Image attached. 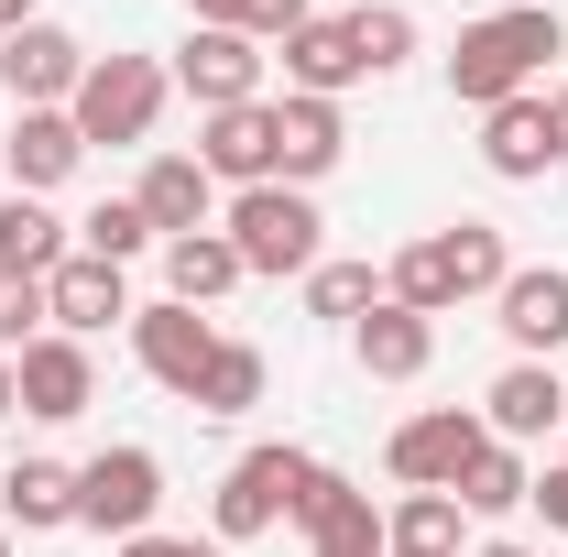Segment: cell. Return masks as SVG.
I'll return each mask as SVG.
<instances>
[{"label":"cell","instance_id":"obj_1","mask_svg":"<svg viewBox=\"0 0 568 557\" xmlns=\"http://www.w3.org/2000/svg\"><path fill=\"white\" fill-rule=\"evenodd\" d=\"M558 11L547 0H514V11H481L459 44H448V99H470V110H503V99H525L536 67L558 55Z\"/></svg>","mask_w":568,"mask_h":557},{"label":"cell","instance_id":"obj_2","mask_svg":"<svg viewBox=\"0 0 568 557\" xmlns=\"http://www.w3.org/2000/svg\"><path fill=\"white\" fill-rule=\"evenodd\" d=\"M503 230L493 219H448V230H426V241H405L394 252V274H383V295L394 306H416V317H448V306H470V295H503Z\"/></svg>","mask_w":568,"mask_h":557},{"label":"cell","instance_id":"obj_3","mask_svg":"<svg viewBox=\"0 0 568 557\" xmlns=\"http://www.w3.org/2000/svg\"><path fill=\"white\" fill-rule=\"evenodd\" d=\"M328 219L306 186H241L230 198V252H241V274H317L328 263V241H317Z\"/></svg>","mask_w":568,"mask_h":557},{"label":"cell","instance_id":"obj_4","mask_svg":"<svg viewBox=\"0 0 568 557\" xmlns=\"http://www.w3.org/2000/svg\"><path fill=\"white\" fill-rule=\"evenodd\" d=\"M164 88H175V77L153 67V55H88V77H77V99H67V121H77V142H153Z\"/></svg>","mask_w":568,"mask_h":557},{"label":"cell","instance_id":"obj_5","mask_svg":"<svg viewBox=\"0 0 568 557\" xmlns=\"http://www.w3.org/2000/svg\"><path fill=\"white\" fill-rule=\"evenodd\" d=\"M295 492H306V448H241V459L219 470L209 536H219V547H252V536H274L284 514H295Z\"/></svg>","mask_w":568,"mask_h":557},{"label":"cell","instance_id":"obj_6","mask_svg":"<svg viewBox=\"0 0 568 557\" xmlns=\"http://www.w3.org/2000/svg\"><path fill=\"white\" fill-rule=\"evenodd\" d=\"M493 448V426L470 416V405H437V416H405L394 426V448H383V470L405 492H459V470Z\"/></svg>","mask_w":568,"mask_h":557},{"label":"cell","instance_id":"obj_7","mask_svg":"<svg viewBox=\"0 0 568 557\" xmlns=\"http://www.w3.org/2000/svg\"><path fill=\"white\" fill-rule=\"evenodd\" d=\"M153 503H164V459L153 448H99L77 470V525H99V536H153Z\"/></svg>","mask_w":568,"mask_h":557},{"label":"cell","instance_id":"obj_8","mask_svg":"<svg viewBox=\"0 0 568 557\" xmlns=\"http://www.w3.org/2000/svg\"><path fill=\"white\" fill-rule=\"evenodd\" d=\"M175 88L197 99V110H241V99H263V44L241 33V22H197L186 44H175Z\"/></svg>","mask_w":568,"mask_h":557},{"label":"cell","instance_id":"obj_9","mask_svg":"<svg viewBox=\"0 0 568 557\" xmlns=\"http://www.w3.org/2000/svg\"><path fill=\"white\" fill-rule=\"evenodd\" d=\"M77 77H88V44H77L67 22H22V33H0V88H11V110H67Z\"/></svg>","mask_w":568,"mask_h":557},{"label":"cell","instance_id":"obj_10","mask_svg":"<svg viewBox=\"0 0 568 557\" xmlns=\"http://www.w3.org/2000/svg\"><path fill=\"white\" fill-rule=\"evenodd\" d=\"M132 361L164 383V394L197 405V383H209V361H219V328L197 317V306H175V295H164V306H132Z\"/></svg>","mask_w":568,"mask_h":557},{"label":"cell","instance_id":"obj_11","mask_svg":"<svg viewBox=\"0 0 568 557\" xmlns=\"http://www.w3.org/2000/svg\"><path fill=\"white\" fill-rule=\"evenodd\" d=\"M295 525H306V557H394V547H383V514H372V492H351L328 459H306Z\"/></svg>","mask_w":568,"mask_h":557},{"label":"cell","instance_id":"obj_12","mask_svg":"<svg viewBox=\"0 0 568 557\" xmlns=\"http://www.w3.org/2000/svg\"><path fill=\"white\" fill-rule=\"evenodd\" d=\"M11 383H22V416L67 426L99 405V361H88V340H67V328H44L33 350H11Z\"/></svg>","mask_w":568,"mask_h":557},{"label":"cell","instance_id":"obj_13","mask_svg":"<svg viewBox=\"0 0 568 557\" xmlns=\"http://www.w3.org/2000/svg\"><path fill=\"white\" fill-rule=\"evenodd\" d=\"M481 164H493L503 186H536L547 164H568V142H558V110L525 88V99H503V110H481Z\"/></svg>","mask_w":568,"mask_h":557},{"label":"cell","instance_id":"obj_14","mask_svg":"<svg viewBox=\"0 0 568 557\" xmlns=\"http://www.w3.org/2000/svg\"><path fill=\"white\" fill-rule=\"evenodd\" d=\"M44 317H55L67 340L132 328V284H121V263H99V252H67V263L44 274Z\"/></svg>","mask_w":568,"mask_h":557},{"label":"cell","instance_id":"obj_15","mask_svg":"<svg viewBox=\"0 0 568 557\" xmlns=\"http://www.w3.org/2000/svg\"><path fill=\"white\" fill-rule=\"evenodd\" d=\"M197 164H209V186H274V99L209 110L197 121Z\"/></svg>","mask_w":568,"mask_h":557},{"label":"cell","instance_id":"obj_16","mask_svg":"<svg viewBox=\"0 0 568 557\" xmlns=\"http://www.w3.org/2000/svg\"><path fill=\"white\" fill-rule=\"evenodd\" d=\"M351 153V121H339V99H274V186H317L328 164Z\"/></svg>","mask_w":568,"mask_h":557},{"label":"cell","instance_id":"obj_17","mask_svg":"<svg viewBox=\"0 0 568 557\" xmlns=\"http://www.w3.org/2000/svg\"><path fill=\"white\" fill-rule=\"evenodd\" d=\"M493 317H503V340L525 350V361H558V350H568V274H558V263H525V274H503Z\"/></svg>","mask_w":568,"mask_h":557},{"label":"cell","instance_id":"obj_18","mask_svg":"<svg viewBox=\"0 0 568 557\" xmlns=\"http://www.w3.org/2000/svg\"><path fill=\"white\" fill-rule=\"evenodd\" d=\"M558 416H568V383H558V361H514V372H493V394H481V426H493L503 448L547 437Z\"/></svg>","mask_w":568,"mask_h":557},{"label":"cell","instance_id":"obj_19","mask_svg":"<svg viewBox=\"0 0 568 557\" xmlns=\"http://www.w3.org/2000/svg\"><path fill=\"white\" fill-rule=\"evenodd\" d=\"M132 209L153 219V241H186V230H209L219 186H209V164H197V153H153V164H142V186H132Z\"/></svg>","mask_w":568,"mask_h":557},{"label":"cell","instance_id":"obj_20","mask_svg":"<svg viewBox=\"0 0 568 557\" xmlns=\"http://www.w3.org/2000/svg\"><path fill=\"white\" fill-rule=\"evenodd\" d=\"M0 164H11V198H44V186H67L77 164H88V142H77L67 110H22L11 142H0Z\"/></svg>","mask_w":568,"mask_h":557},{"label":"cell","instance_id":"obj_21","mask_svg":"<svg viewBox=\"0 0 568 557\" xmlns=\"http://www.w3.org/2000/svg\"><path fill=\"white\" fill-rule=\"evenodd\" d=\"M361 44H351V11H317L306 33H284V88L295 99H339V88H361Z\"/></svg>","mask_w":568,"mask_h":557},{"label":"cell","instance_id":"obj_22","mask_svg":"<svg viewBox=\"0 0 568 557\" xmlns=\"http://www.w3.org/2000/svg\"><path fill=\"white\" fill-rule=\"evenodd\" d=\"M351 361L372 372V383H416L426 361H437V317H416V306H394V295H383V306L351 328Z\"/></svg>","mask_w":568,"mask_h":557},{"label":"cell","instance_id":"obj_23","mask_svg":"<svg viewBox=\"0 0 568 557\" xmlns=\"http://www.w3.org/2000/svg\"><path fill=\"white\" fill-rule=\"evenodd\" d=\"M0 514H11L22 536L77 525V470H67V459H22V470H0Z\"/></svg>","mask_w":568,"mask_h":557},{"label":"cell","instance_id":"obj_24","mask_svg":"<svg viewBox=\"0 0 568 557\" xmlns=\"http://www.w3.org/2000/svg\"><path fill=\"white\" fill-rule=\"evenodd\" d=\"M164 284H175V306H219V295L241 284L230 230H186V241H164Z\"/></svg>","mask_w":568,"mask_h":557},{"label":"cell","instance_id":"obj_25","mask_svg":"<svg viewBox=\"0 0 568 557\" xmlns=\"http://www.w3.org/2000/svg\"><path fill=\"white\" fill-rule=\"evenodd\" d=\"M67 263V219L44 198H0V274H55Z\"/></svg>","mask_w":568,"mask_h":557},{"label":"cell","instance_id":"obj_26","mask_svg":"<svg viewBox=\"0 0 568 557\" xmlns=\"http://www.w3.org/2000/svg\"><path fill=\"white\" fill-rule=\"evenodd\" d=\"M383 547L394 557H459V492H405L383 514Z\"/></svg>","mask_w":568,"mask_h":557},{"label":"cell","instance_id":"obj_27","mask_svg":"<svg viewBox=\"0 0 568 557\" xmlns=\"http://www.w3.org/2000/svg\"><path fill=\"white\" fill-rule=\"evenodd\" d=\"M274 394V361L252 340H219V361H209V383H197V416H252Z\"/></svg>","mask_w":568,"mask_h":557},{"label":"cell","instance_id":"obj_28","mask_svg":"<svg viewBox=\"0 0 568 557\" xmlns=\"http://www.w3.org/2000/svg\"><path fill=\"white\" fill-rule=\"evenodd\" d=\"M525 492H536V470H525V448H481V459H470V470H459V514H514V503H525Z\"/></svg>","mask_w":568,"mask_h":557},{"label":"cell","instance_id":"obj_29","mask_svg":"<svg viewBox=\"0 0 568 557\" xmlns=\"http://www.w3.org/2000/svg\"><path fill=\"white\" fill-rule=\"evenodd\" d=\"M372 306H383V274H372V263H317V274H306V317H339V328H361Z\"/></svg>","mask_w":568,"mask_h":557},{"label":"cell","instance_id":"obj_30","mask_svg":"<svg viewBox=\"0 0 568 557\" xmlns=\"http://www.w3.org/2000/svg\"><path fill=\"white\" fill-rule=\"evenodd\" d=\"M351 44H361V67H372V77H394L405 55H416V11H405V0H361V11H351Z\"/></svg>","mask_w":568,"mask_h":557},{"label":"cell","instance_id":"obj_31","mask_svg":"<svg viewBox=\"0 0 568 557\" xmlns=\"http://www.w3.org/2000/svg\"><path fill=\"white\" fill-rule=\"evenodd\" d=\"M77 252H99V263H132V252H153V219H142L132 198H110V209L77 219Z\"/></svg>","mask_w":568,"mask_h":557},{"label":"cell","instance_id":"obj_32","mask_svg":"<svg viewBox=\"0 0 568 557\" xmlns=\"http://www.w3.org/2000/svg\"><path fill=\"white\" fill-rule=\"evenodd\" d=\"M44 340V274H0V361Z\"/></svg>","mask_w":568,"mask_h":557},{"label":"cell","instance_id":"obj_33","mask_svg":"<svg viewBox=\"0 0 568 557\" xmlns=\"http://www.w3.org/2000/svg\"><path fill=\"white\" fill-rule=\"evenodd\" d=\"M230 22H241L252 44H284V33H306V22H317V0H230Z\"/></svg>","mask_w":568,"mask_h":557},{"label":"cell","instance_id":"obj_34","mask_svg":"<svg viewBox=\"0 0 568 557\" xmlns=\"http://www.w3.org/2000/svg\"><path fill=\"white\" fill-rule=\"evenodd\" d=\"M110 557H230L219 536H121Z\"/></svg>","mask_w":568,"mask_h":557},{"label":"cell","instance_id":"obj_35","mask_svg":"<svg viewBox=\"0 0 568 557\" xmlns=\"http://www.w3.org/2000/svg\"><path fill=\"white\" fill-rule=\"evenodd\" d=\"M525 503H536V514L568 536V459H558V470H536V492H525Z\"/></svg>","mask_w":568,"mask_h":557},{"label":"cell","instance_id":"obj_36","mask_svg":"<svg viewBox=\"0 0 568 557\" xmlns=\"http://www.w3.org/2000/svg\"><path fill=\"white\" fill-rule=\"evenodd\" d=\"M22 22H44V11L33 0H0V33H22Z\"/></svg>","mask_w":568,"mask_h":557},{"label":"cell","instance_id":"obj_37","mask_svg":"<svg viewBox=\"0 0 568 557\" xmlns=\"http://www.w3.org/2000/svg\"><path fill=\"white\" fill-rule=\"evenodd\" d=\"M0 416H22V383H11V361H0Z\"/></svg>","mask_w":568,"mask_h":557},{"label":"cell","instance_id":"obj_38","mask_svg":"<svg viewBox=\"0 0 568 557\" xmlns=\"http://www.w3.org/2000/svg\"><path fill=\"white\" fill-rule=\"evenodd\" d=\"M547 110H558V142H568V77H558V88H547Z\"/></svg>","mask_w":568,"mask_h":557},{"label":"cell","instance_id":"obj_39","mask_svg":"<svg viewBox=\"0 0 568 557\" xmlns=\"http://www.w3.org/2000/svg\"><path fill=\"white\" fill-rule=\"evenodd\" d=\"M197 22H230V0H197Z\"/></svg>","mask_w":568,"mask_h":557},{"label":"cell","instance_id":"obj_40","mask_svg":"<svg viewBox=\"0 0 568 557\" xmlns=\"http://www.w3.org/2000/svg\"><path fill=\"white\" fill-rule=\"evenodd\" d=\"M470 557H525V547H470Z\"/></svg>","mask_w":568,"mask_h":557},{"label":"cell","instance_id":"obj_41","mask_svg":"<svg viewBox=\"0 0 568 557\" xmlns=\"http://www.w3.org/2000/svg\"><path fill=\"white\" fill-rule=\"evenodd\" d=\"M0 557H11V525H0Z\"/></svg>","mask_w":568,"mask_h":557}]
</instances>
